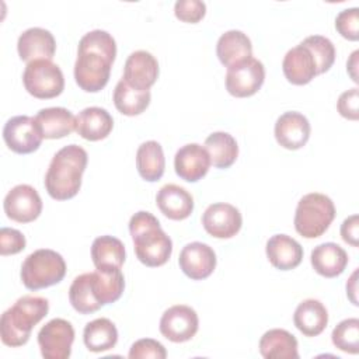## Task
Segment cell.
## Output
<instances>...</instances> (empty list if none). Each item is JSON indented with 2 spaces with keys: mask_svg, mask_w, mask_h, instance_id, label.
<instances>
[{
  "mask_svg": "<svg viewBox=\"0 0 359 359\" xmlns=\"http://www.w3.org/2000/svg\"><path fill=\"white\" fill-rule=\"evenodd\" d=\"M266 258L271 265L280 271H290L300 265L303 247L287 234H275L266 241Z\"/></svg>",
  "mask_w": 359,
  "mask_h": 359,
  "instance_id": "obj_20",
  "label": "cell"
},
{
  "mask_svg": "<svg viewBox=\"0 0 359 359\" xmlns=\"http://www.w3.org/2000/svg\"><path fill=\"white\" fill-rule=\"evenodd\" d=\"M129 233L133 240L137 259L150 268L164 265L172 252V241L163 231L158 219L150 212L140 210L129 220Z\"/></svg>",
  "mask_w": 359,
  "mask_h": 359,
  "instance_id": "obj_3",
  "label": "cell"
},
{
  "mask_svg": "<svg viewBox=\"0 0 359 359\" xmlns=\"http://www.w3.org/2000/svg\"><path fill=\"white\" fill-rule=\"evenodd\" d=\"M34 119L43 139H62L76 129L74 115L63 107L42 108Z\"/></svg>",
  "mask_w": 359,
  "mask_h": 359,
  "instance_id": "obj_23",
  "label": "cell"
},
{
  "mask_svg": "<svg viewBox=\"0 0 359 359\" xmlns=\"http://www.w3.org/2000/svg\"><path fill=\"white\" fill-rule=\"evenodd\" d=\"M358 104H359V91L355 87L339 95L337 102V109L341 114V116L351 121H358L359 119Z\"/></svg>",
  "mask_w": 359,
  "mask_h": 359,
  "instance_id": "obj_41",
  "label": "cell"
},
{
  "mask_svg": "<svg viewBox=\"0 0 359 359\" xmlns=\"http://www.w3.org/2000/svg\"><path fill=\"white\" fill-rule=\"evenodd\" d=\"M3 208L8 219L17 223H31L42 213V199L34 187L20 184L7 192Z\"/></svg>",
  "mask_w": 359,
  "mask_h": 359,
  "instance_id": "obj_12",
  "label": "cell"
},
{
  "mask_svg": "<svg viewBox=\"0 0 359 359\" xmlns=\"http://www.w3.org/2000/svg\"><path fill=\"white\" fill-rule=\"evenodd\" d=\"M199 328L196 311L185 304L167 309L160 318V332L171 342H187L195 337Z\"/></svg>",
  "mask_w": 359,
  "mask_h": 359,
  "instance_id": "obj_11",
  "label": "cell"
},
{
  "mask_svg": "<svg viewBox=\"0 0 359 359\" xmlns=\"http://www.w3.org/2000/svg\"><path fill=\"white\" fill-rule=\"evenodd\" d=\"M91 286L95 299L102 304H111L121 299L125 289V278L121 269L91 272Z\"/></svg>",
  "mask_w": 359,
  "mask_h": 359,
  "instance_id": "obj_32",
  "label": "cell"
},
{
  "mask_svg": "<svg viewBox=\"0 0 359 359\" xmlns=\"http://www.w3.org/2000/svg\"><path fill=\"white\" fill-rule=\"evenodd\" d=\"M74 328L65 318L48 321L38 332V345L45 359H67L72 353Z\"/></svg>",
  "mask_w": 359,
  "mask_h": 359,
  "instance_id": "obj_9",
  "label": "cell"
},
{
  "mask_svg": "<svg viewBox=\"0 0 359 359\" xmlns=\"http://www.w3.org/2000/svg\"><path fill=\"white\" fill-rule=\"evenodd\" d=\"M151 100L150 90L139 91L132 88L123 79L118 81L114 90L115 108L126 116H136L146 111Z\"/></svg>",
  "mask_w": 359,
  "mask_h": 359,
  "instance_id": "obj_33",
  "label": "cell"
},
{
  "mask_svg": "<svg viewBox=\"0 0 359 359\" xmlns=\"http://www.w3.org/2000/svg\"><path fill=\"white\" fill-rule=\"evenodd\" d=\"M311 126L309 119L296 111L282 114L275 122V139L279 146L287 150L302 149L310 137Z\"/></svg>",
  "mask_w": 359,
  "mask_h": 359,
  "instance_id": "obj_16",
  "label": "cell"
},
{
  "mask_svg": "<svg viewBox=\"0 0 359 359\" xmlns=\"http://www.w3.org/2000/svg\"><path fill=\"white\" fill-rule=\"evenodd\" d=\"M331 339L335 348L342 352L356 355L359 352V320L346 318L342 320L332 330Z\"/></svg>",
  "mask_w": 359,
  "mask_h": 359,
  "instance_id": "obj_36",
  "label": "cell"
},
{
  "mask_svg": "<svg viewBox=\"0 0 359 359\" xmlns=\"http://www.w3.org/2000/svg\"><path fill=\"white\" fill-rule=\"evenodd\" d=\"M210 167V157L206 149L198 143H188L180 147L174 156L175 174L187 181L196 182L202 180Z\"/></svg>",
  "mask_w": 359,
  "mask_h": 359,
  "instance_id": "obj_17",
  "label": "cell"
},
{
  "mask_svg": "<svg viewBox=\"0 0 359 359\" xmlns=\"http://www.w3.org/2000/svg\"><path fill=\"white\" fill-rule=\"evenodd\" d=\"M66 275L63 257L49 248L31 252L21 265V282L29 290H39L59 283Z\"/></svg>",
  "mask_w": 359,
  "mask_h": 359,
  "instance_id": "obj_6",
  "label": "cell"
},
{
  "mask_svg": "<svg viewBox=\"0 0 359 359\" xmlns=\"http://www.w3.org/2000/svg\"><path fill=\"white\" fill-rule=\"evenodd\" d=\"M293 323L306 337L320 335L328 324V311L317 299H306L294 310Z\"/></svg>",
  "mask_w": 359,
  "mask_h": 359,
  "instance_id": "obj_25",
  "label": "cell"
},
{
  "mask_svg": "<svg viewBox=\"0 0 359 359\" xmlns=\"http://www.w3.org/2000/svg\"><path fill=\"white\" fill-rule=\"evenodd\" d=\"M83 341L90 352H105L116 345L118 330L109 318H95L86 324L83 331Z\"/></svg>",
  "mask_w": 359,
  "mask_h": 359,
  "instance_id": "obj_30",
  "label": "cell"
},
{
  "mask_svg": "<svg viewBox=\"0 0 359 359\" xmlns=\"http://www.w3.org/2000/svg\"><path fill=\"white\" fill-rule=\"evenodd\" d=\"M205 149L210 157V164L224 170L234 164L238 157L236 139L227 132H213L205 140Z\"/></svg>",
  "mask_w": 359,
  "mask_h": 359,
  "instance_id": "obj_31",
  "label": "cell"
},
{
  "mask_svg": "<svg viewBox=\"0 0 359 359\" xmlns=\"http://www.w3.org/2000/svg\"><path fill=\"white\" fill-rule=\"evenodd\" d=\"M259 353L265 359H299L297 339L286 330H269L259 339Z\"/></svg>",
  "mask_w": 359,
  "mask_h": 359,
  "instance_id": "obj_28",
  "label": "cell"
},
{
  "mask_svg": "<svg viewBox=\"0 0 359 359\" xmlns=\"http://www.w3.org/2000/svg\"><path fill=\"white\" fill-rule=\"evenodd\" d=\"M202 226L206 233L215 238H231L240 231L243 216L236 206L226 202H217L205 209L202 215Z\"/></svg>",
  "mask_w": 359,
  "mask_h": 359,
  "instance_id": "obj_13",
  "label": "cell"
},
{
  "mask_svg": "<svg viewBox=\"0 0 359 359\" xmlns=\"http://www.w3.org/2000/svg\"><path fill=\"white\" fill-rule=\"evenodd\" d=\"M358 56H359V50H355V52L351 55V59H349L348 63H346V70H348L349 76L352 77V80H353L355 83H359L358 73H356V69H358Z\"/></svg>",
  "mask_w": 359,
  "mask_h": 359,
  "instance_id": "obj_43",
  "label": "cell"
},
{
  "mask_svg": "<svg viewBox=\"0 0 359 359\" xmlns=\"http://www.w3.org/2000/svg\"><path fill=\"white\" fill-rule=\"evenodd\" d=\"M158 77V62L147 50L132 52L123 67V80L135 90L147 91Z\"/></svg>",
  "mask_w": 359,
  "mask_h": 359,
  "instance_id": "obj_15",
  "label": "cell"
},
{
  "mask_svg": "<svg viewBox=\"0 0 359 359\" xmlns=\"http://www.w3.org/2000/svg\"><path fill=\"white\" fill-rule=\"evenodd\" d=\"M335 206L330 196L311 192L304 195L294 212V229L304 238L323 236L335 219Z\"/></svg>",
  "mask_w": 359,
  "mask_h": 359,
  "instance_id": "obj_5",
  "label": "cell"
},
{
  "mask_svg": "<svg viewBox=\"0 0 359 359\" xmlns=\"http://www.w3.org/2000/svg\"><path fill=\"white\" fill-rule=\"evenodd\" d=\"M286 80L294 86L309 84L317 76V66L311 52L302 43L289 49L282 62Z\"/></svg>",
  "mask_w": 359,
  "mask_h": 359,
  "instance_id": "obj_19",
  "label": "cell"
},
{
  "mask_svg": "<svg viewBox=\"0 0 359 359\" xmlns=\"http://www.w3.org/2000/svg\"><path fill=\"white\" fill-rule=\"evenodd\" d=\"M335 28L348 41L359 39V10L358 7L342 10L335 18Z\"/></svg>",
  "mask_w": 359,
  "mask_h": 359,
  "instance_id": "obj_37",
  "label": "cell"
},
{
  "mask_svg": "<svg viewBox=\"0 0 359 359\" xmlns=\"http://www.w3.org/2000/svg\"><path fill=\"white\" fill-rule=\"evenodd\" d=\"M18 56L24 62L52 60L56 52V41L50 31L39 27L25 29L17 41Z\"/></svg>",
  "mask_w": 359,
  "mask_h": 359,
  "instance_id": "obj_18",
  "label": "cell"
},
{
  "mask_svg": "<svg viewBox=\"0 0 359 359\" xmlns=\"http://www.w3.org/2000/svg\"><path fill=\"white\" fill-rule=\"evenodd\" d=\"M87 161V151L79 144H67L56 151L43 181L48 195L56 201L74 198L80 191Z\"/></svg>",
  "mask_w": 359,
  "mask_h": 359,
  "instance_id": "obj_2",
  "label": "cell"
},
{
  "mask_svg": "<svg viewBox=\"0 0 359 359\" xmlns=\"http://www.w3.org/2000/svg\"><path fill=\"white\" fill-rule=\"evenodd\" d=\"M69 300L72 307L80 314H91L101 309L91 286V272L76 276L69 287Z\"/></svg>",
  "mask_w": 359,
  "mask_h": 359,
  "instance_id": "obj_34",
  "label": "cell"
},
{
  "mask_svg": "<svg viewBox=\"0 0 359 359\" xmlns=\"http://www.w3.org/2000/svg\"><path fill=\"white\" fill-rule=\"evenodd\" d=\"M91 259L98 271L121 269L125 262V245L114 236H101L93 241Z\"/></svg>",
  "mask_w": 359,
  "mask_h": 359,
  "instance_id": "obj_27",
  "label": "cell"
},
{
  "mask_svg": "<svg viewBox=\"0 0 359 359\" xmlns=\"http://www.w3.org/2000/svg\"><path fill=\"white\" fill-rule=\"evenodd\" d=\"M356 276H358V271H355L351 275L349 280L346 282V294L355 306H358V300H356V296H355L356 294Z\"/></svg>",
  "mask_w": 359,
  "mask_h": 359,
  "instance_id": "obj_44",
  "label": "cell"
},
{
  "mask_svg": "<svg viewBox=\"0 0 359 359\" xmlns=\"http://www.w3.org/2000/svg\"><path fill=\"white\" fill-rule=\"evenodd\" d=\"M178 265L189 279L202 280L213 273L216 268V254L210 245L194 241L181 250Z\"/></svg>",
  "mask_w": 359,
  "mask_h": 359,
  "instance_id": "obj_14",
  "label": "cell"
},
{
  "mask_svg": "<svg viewBox=\"0 0 359 359\" xmlns=\"http://www.w3.org/2000/svg\"><path fill=\"white\" fill-rule=\"evenodd\" d=\"M300 43L311 52L317 66V74H323L332 67L335 62V46L328 38L323 35H311Z\"/></svg>",
  "mask_w": 359,
  "mask_h": 359,
  "instance_id": "obj_35",
  "label": "cell"
},
{
  "mask_svg": "<svg viewBox=\"0 0 359 359\" xmlns=\"http://www.w3.org/2000/svg\"><path fill=\"white\" fill-rule=\"evenodd\" d=\"M216 53L220 63L230 67L252 56V43L243 31L230 29L219 38Z\"/></svg>",
  "mask_w": 359,
  "mask_h": 359,
  "instance_id": "obj_26",
  "label": "cell"
},
{
  "mask_svg": "<svg viewBox=\"0 0 359 359\" xmlns=\"http://www.w3.org/2000/svg\"><path fill=\"white\" fill-rule=\"evenodd\" d=\"M265 80V67L255 57H248L237 65L227 67L226 90L237 98L251 97L262 87Z\"/></svg>",
  "mask_w": 359,
  "mask_h": 359,
  "instance_id": "obj_8",
  "label": "cell"
},
{
  "mask_svg": "<svg viewBox=\"0 0 359 359\" xmlns=\"http://www.w3.org/2000/svg\"><path fill=\"white\" fill-rule=\"evenodd\" d=\"M116 56V42L102 29L87 32L79 42L74 63V80L86 93L101 91L109 80Z\"/></svg>",
  "mask_w": 359,
  "mask_h": 359,
  "instance_id": "obj_1",
  "label": "cell"
},
{
  "mask_svg": "<svg viewBox=\"0 0 359 359\" xmlns=\"http://www.w3.org/2000/svg\"><path fill=\"white\" fill-rule=\"evenodd\" d=\"M22 83L28 94L39 100H50L65 90V77L60 67L52 60H34L27 63Z\"/></svg>",
  "mask_w": 359,
  "mask_h": 359,
  "instance_id": "obj_7",
  "label": "cell"
},
{
  "mask_svg": "<svg viewBox=\"0 0 359 359\" xmlns=\"http://www.w3.org/2000/svg\"><path fill=\"white\" fill-rule=\"evenodd\" d=\"M341 237L346 244H351L352 247H358L359 241V216L352 215L346 217L341 224Z\"/></svg>",
  "mask_w": 359,
  "mask_h": 359,
  "instance_id": "obj_42",
  "label": "cell"
},
{
  "mask_svg": "<svg viewBox=\"0 0 359 359\" xmlns=\"http://www.w3.org/2000/svg\"><path fill=\"white\" fill-rule=\"evenodd\" d=\"M49 302L45 297L25 294L1 314L0 337L1 342L11 348L22 346L28 342L32 328L48 316Z\"/></svg>",
  "mask_w": 359,
  "mask_h": 359,
  "instance_id": "obj_4",
  "label": "cell"
},
{
  "mask_svg": "<svg viewBox=\"0 0 359 359\" xmlns=\"http://www.w3.org/2000/svg\"><path fill=\"white\" fill-rule=\"evenodd\" d=\"M156 203L160 212L171 220H184L194 212V198L177 184H165L156 195Z\"/></svg>",
  "mask_w": 359,
  "mask_h": 359,
  "instance_id": "obj_21",
  "label": "cell"
},
{
  "mask_svg": "<svg viewBox=\"0 0 359 359\" xmlns=\"http://www.w3.org/2000/svg\"><path fill=\"white\" fill-rule=\"evenodd\" d=\"M311 266L324 278L339 276L348 265V254L337 243H323L311 251Z\"/></svg>",
  "mask_w": 359,
  "mask_h": 359,
  "instance_id": "obj_24",
  "label": "cell"
},
{
  "mask_svg": "<svg viewBox=\"0 0 359 359\" xmlns=\"http://www.w3.org/2000/svg\"><path fill=\"white\" fill-rule=\"evenodd\" d=\"M114 128V119L111 114L101 107L84 108L76 116V132L83 139L90 142H98L111 133Z\"/></svg>",
  "mask_w": 359,
  "mask_h": 359,
  "instance_id": "obj_22",
  "label": "cell"
},
{
  "mask_svg": "<svg viewBox=\"0 0 359 359\" xmlns=\"http://www.w3.org/2000/svg\"><path fill=\"white\" fill-rule=\"evenodd\" d=\"M136 168L139 175L147 182L158 181L165 170L163 147L156 140H147L137 147Z\"/></svg>",
  "mask_w": 359,
  "mask_h": 359,
  "instance_id": "obj_29",
  "label": "cell"
},
{
  "mask_svg": "<svg viewBox=\"0 0 359 359\" xmlns=\"http://www.w3.org/2000/svg\"><path fill=\"white\" fill-rule=\"evenodd\" d=\"M25 245H27V240L20 230L10 229V227H1V230H0V254L3 257L18 254L25 248Z\"/></svg>",
  "mask_w": 359,
  "mask_h": 359,
  "instance_id": "obj_40",
  "label": "cell"
},
{
  "mask_svg": "<svg viewBox=\"0 0 359 359\" xmlns=\"http://www.w3.org/2000/svg\"><path fill=\"white\" fill-rule=\"evenodd\" d=\"M128 356L130 359H164L167 358V351L161 342L151 338H143L132 344Z\"/></svg>",
  "mask_w": 359,
  "mask_h": 359,
  "instance_id": "obj_38",
  "label": "cell"
},
{
  "mask_svg": "<svg viewBox=\"0 0 359 359\" xmlns=\"http://www.w3.org/2000/svg\"><path fill=\"white\" fill-rule=\"evenodd\" d=\"M6 146L17 154H29L39 149L42 133L32 116L17 115L10 118L3 128Z\"/></svg>",
  "mask_w": 359,
  "mask_h": 359,
  "instance_id": "obj_10",
  "label": "cell"
},
{
  "mask_svg": "<svg viewBox=\"0 0 359 359\" xmlns=\"http://www.w3.org/2000/svg\"><path fill=\"white\" fill-rule=\"evenodd\" d=\"M174 14L182 22L196 24L206 14V4L199 0H178L174 4Z\"/></svg>",
  "mask_w": 359,
  "mask_h": 359,
  "instance_id": "obj_39",
  "label": "cell"
}]
</instances>
